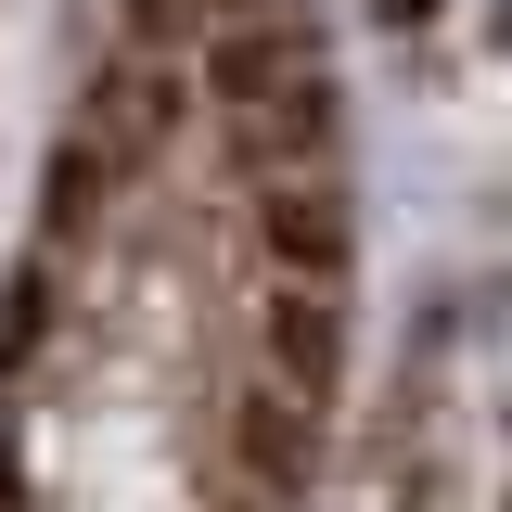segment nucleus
<instances>
[{
    "mask_svg": "<svg viewBox=\"0 0 512 512\" xmlns=\"http://www.w3.org/2000/svg\"><path fill=\"white\" fill-rule=\"evenodd\" d=\"M256 26H218L192 116L205 0H180V64L103 116L90 180L64 192V244L13 346V512H269L295 461L320 333V180L295 103L231 116Z\"/></svg>",
    "mask_w": 512,
    "mask_h": 512,
    "instance_id": "nucleus-1",
    "label": "nucleus"
}]
</instances>
